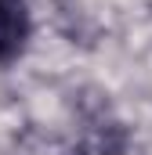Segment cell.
I'll return each instance as SVG.
<instances>
[{"label":"cell","mask_w":152,"mask_h":155,"mask_svg":"<svg viewBox=\"0 0 152 155\" xmlns=\"http://www.w3.org/2000/svg\"><path fill=\"white\" fill-rule=\"evenodd\" d=\"M33 36V15L26 0H0V65H11L26 54Z\"/></svg>","instance_id":"6da1fadb"},{"label":"cell","mask_w":152,"mask_h":155,"mask_svg":"<svg viewBox=\"0 0 152 155\" xmlns=\"http://www.w3.org/2000/svg\"><path fill=\"white\" fill-rule=\"evenodd\" d=\"M69 155H91V152H87V148H76V152H69Z\"/></svg>","instance_id":"7a4b0ae2"}]
</instances>
